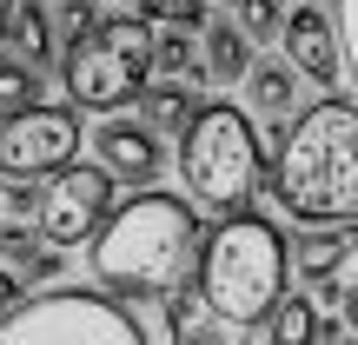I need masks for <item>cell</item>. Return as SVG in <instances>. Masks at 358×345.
Instances as JSON below:
<instances>
[{"label": "cell", "mask_w": 358, "mask_h": 345, "mask_svg": "<svg viewBox=\"0 0 358 345\" xmlns=\"http://www.w3.org/2000/svg\"><path fill=\"white\" fill-rule=\"evenodd\" d=\"M338 312H345V325L358 332V286H345V299H338Z\"/></svg>", "instance_id": "26"}, {"label": "cell", "mask_w": 358, "mask_h": 345, "mask_svg": "<svg viewBox=\"0 0 358 345\" xmlns=\"http://www.w3.org/2000/svg\"><path fill=\"white\" fill-rule=\"evenodd\" d=\"M179 345H226V332H206V325H186V332H179Z\"/></svg>", "instance_id": "25"}, {"label": "cell", "mask_w": 358, "mask_h": 345, "mask_svg": "<svg viewBox=\"0 0 358 345\" xmlns=\"http://www.w3.org/2000/svg\"><path fill=\"white\" fill-rule=\"evenodd\" d=\"M80 153V113L73 106H27L0 127V173L7 179H47Z\"/></svg>", "instance_id": "8"}, {"label": "cell", "mask_w": 358, "mask_h": 345, "mask_svg": "<svg viewBox=\"0 0 358 345\" xmlns=\"http://www.w3.org/2000/svg\"><path fill=\"white\" fill-rule=\"evenodd\" d=\"M159 7H179V0H159Z\"/></svg>", "instance_id": "30"}, {"label": "cell", "mask_w": 358, "mask_h": 345, "mask_svg": "<svg viewBox=\"0 0 358 345\" xmlns=\"http://www.w3.org/2000/svg\"><path fill=\"white\" fill-rule=\"evenodd\" d=\"M13 299H20V286H13V279H7V272H0V312H7V306H13Z\"/></svg>", "instance_id": "27"}, {"label": "cell", "mask_w": 358, "mask_h": 345, "mask_svg": "<svg viewBox=\"0 0 358 345\" xmlns=\"http://www.w3.org/2000/svg\"><path fill=\"white\" fill-rule=\"evenodd\" d=\"M7 7H13V0H0V27H7Z\"/></svg>", "instance_id": "29"}, {"label": "cell", "mask_w": 358, "mask_h": 345, "mask_svg": "<svg viewBox=\"0 0 358 345\" xmlns=\"http://www.w3.org/2000/svg\"><path fill=\"white\" fill-rule=\"evenodd\" d=\"M199 113L186 80H159V87H140V127L146 133H186V120Z\"/></svg>", "instance_id": "14"}, {"label": "cell", "mask_w": 358, "mask_h": 345, "mask_svg": "<svg viewBox=\"0 0 358 345\" xmlns=\"http://www.w3.org/2000/svg\"><path fill=\"white\" fill-rule=\"evenodd\" d=\"M0 47H7V60H20L27 73H40V66L53 60V13L40 7V0H13L7 27H0Z\"/></svg>", "instance_id": "11"}, {"label": "cell", "mask_w": 358, "mask_h": 345, "mask_svg": "<svg viewBox=\"0 0 358 345\" xmlns=\"http://www.w3.org/2000/svg\"><path fill=\"white\" fill-rule=\"evenodd\" d=\"M245 100L272 120H292V100H299V73L285 60H252L245 66Z\"/></svg>", "instance_id": "15"}, {"label": "cell", "mask_w": 358, "mask_h": 345, "mask_svg": "<svg viewBox=\"0 0 358 345\" xmlns=\"http://www.w3.org/2000/svg\"><path fill=\"white\" fill-rule=\"evenodd\" d=\"M206 219L173 192H133L127 206L100 219L93 232V293H106L113 306H159L166 293L192 279Z\"/></svg>", "instance_id": "1"}, {"label": "cell", "mask_w": 358, "mask_h": 345, "mask_svg": "<svg viewBox=\"0 0 358 345\" xmlns=\"http://www.w3.org/2000/svg\"><path fill=\"white\" fill-rule=\"evenodd\" d=\"M146 73H153V20H140V13H106V20H93V34L60 47L66 100L87 113H113V106L140 100Z\"/></svg>", "instance_id": "5"}, {"label": "cell", "mask_w": 358, "mask_h": 345, "mask_svg": "<svg viewBox=\"0 0 358 345\" xmlns=\"http://www.w3.org/2000/svg\"><path fill=\"white\" fill-rule=\"evenodd\" d=\"M27 106H40V73H27L20 60H7L0 53V113H27Z\"/></svg>", "instance_id": "20"}, {"label": "cell", "mask_w": 358, "mask_h": 345, "mask_svg": "<svg viewBox=\"0 0 358 345\" xmlns=\"http://www.w3.org/2000/svg\"><path fill=\"white\" fill-rule=\"evenodd\" d=\"M93 153H100V173L106 179H127V186H153L159 167H166V153H159V133L133 127V120H106L100 133H93Z\"/></svg>", "instance_id": "9"}, {"label": "cell", "mask_w": 358, "mask_h": 345, "mask_svg": "<svg viewBox=\"0 0 358 345\" xmlns=\"http://www.w3.org/2000/svg\"><path fill=\"white\" fill-rule=\"evenodd\" d=\"M93 0H60V27H66V40H80V34H93Z\"/></svg>", "instance_id": "22"}, {"label": "cell", "mask_w": 358, "mask_h": 345, "mask_svg": "<svg viewBox=\"0 0 358 345\" xmlns=\"http://www.w3.org/2000/svg\"><path fill=\"white\" fill-rule=\"evenodd\" d=\"M266 325H272V345H319L325 339V319L312 299H279L266 312Z\"/></svg>", "instance_id": "17"}, {"label": "cell", "mask_w": 358, "mask_h": 345, "mask_svg": "<svg viewBox=\"0 0 358 345\" xmlns=\"http://www.w3.org/2000/svg\"><path fill=\"white\" fill-rule=\"evenodd\" d=\"M106 213H113V179L100 167L66 160L60 173H47V186H40V199H34V232L47 246H80V239L100 232Z\"/></svg>", "instance_id": "7"}, {"label": "cell", "mask_w": 358, "mask_h": 345, "mask_svg": "<svg viewBox=\"0 0 358 345\" xmlns=\"http://www.w3.org/2000/svg\"><path fill=\"white\" fill-rule=\"evenodd\" d=\"M345 253H358V219H345V226H312L292 239V272L299 279H338V266H345Z\"/></svg>", "instance_id": "12"}, {"label": "cell", "mask_w": 358, "mask_h": 345, "mask_svg": "<svg viewBox=\"0 0 358 345\" xmlns=\"http://www.w3.org/2000/svg\"><path fill=\"white\" fill-rule=\"evenodd\" d=\"M199 66H206V80H245L252 40H239L232 20H213V27H206V47H199Z\"/></svg>", "instance_id": "16"}, {"label": "cell", "mask_w": 358, "mask_h": 345, "mask_svg": "<svg viewBox=\"0 0 358 345\" xmlns=\"http://www.w3.org/2000/svg\"><path fill=\"white\" fill-rule=\"evenodd\" d=\"M312 293H319V299H312V306H338V299H345V279H319V286H312Z\"/></svg>", "instance_id": "24"}, {"label": "cell", "mask_w": 358, "mask_h": 345, "mask_svg": "<svg viewBox=\"0 0 358 345\" xmlns=\"http://www.w3.org/2000/svg\"><path fill=\"white\" fill-rule=\"evenodd\" d=\"M319 345H358V339H345L338 325H325V339H319Z\"/></svg>", "instance_id": "28"}, {"label": "cell", "mask_w": 358, "mask_h": 345, "mask_svg": "<svg viewBox=\"0 0 358 345\" xmlns=\"http://www.w3.org/2000/svg\"><path fill=\"white\" fill-rule=\"evenodd\" d=\"M279 40H285V66L312 87H332L338 80V47H332V20L325 7H292L279 20Z\"/></svg>", "instance_id": "10"}, {"label": "cell", "mask_w": 358, "mask_h": 345, "mask_svg": "<svg viewBox=\"0 0 358 345\" xmlns=\"http://www.w3.org/2000/svg\"><path fill=\"white\" fill-rule=\"evenodd\" d=\"M153 66H159V73H179L186 87H206L199 47H192V34H179V27H166V34H153Z\"/></svg>", "instance_id": "18"}, {"label": "cell", "mask_w": 358, "mask_h": 345, "mask_svg": "<svg viewBox=\"0 0 358 345\" xmlns=\"http://www.w3.org/2000/svg\"><path fill=\"white\" fill-rule=\"evenodd\" d=\"M279 20H285L279 0H232V27H239V40H279Z\"/></svg>", "instance_id": "21"}, {"label": "cell", "mask_w": 358, "mask_h": 345, "mask_svg": "<svg viewBox=\"0 0 358 345\" xmlns=\"http://www.w3.org/2000/svg\"><path fill=\"white\" fill-rule=\"evenodd\" d=\"M199 286L192 293L213 306V319L226 325H266V312L285 299V232L259 213H232L219 232L199 239V259H192Z\"/></svg>", "instance_id": "3"}, {"label": "cell", "mask_w": 358, "mask_h": 345, "mask_svg": "<svg viewBox=\"0 0 358 345\" xmlns=\"http://www.w3.org/2000/svg\"><path fill=\"white\" fill-rule=\"evenodd\" d=\"M179 179H186V199L206 213H252V192L266 186L259 127L232 100H199V113L179 133Z\"/></svg>", "instance_id": "4"}, {"label": "cell", "mask_w": 358, "mask_h": 345, "mask_svg": "<svg viewBox=\"0 0 358 345\" xmlns=\"http://www.w3.org/2000/svg\"><path fill=\"white\" fill-rule=\"evenodd\" d=\"M325 20H332L338 73H345V80H352V93H358V0H332V7H325Z\"/></svg>", "instance_id": "19"}, {"label": "cell", "mask_w": 358, "mask_h": 345, "mask_svg": "<svg viewBox=\"0 0 358 345\" xmlns=\"http://www.w3.org/2000/svg\"><path fill=\"white\" fill-rule=\"evenodd\" d=\"M0 272H7V279H34V286H47L53 272H60V253H53V246L40 239L34 226H0Z\"/></svg>", "instance_id": "13"}, {"label": "cell", "mask_w": 358, "mask_h": 345, "mask_svg": "<svg viewBox=\"0 0 358 345\" xmlns=\"http://www.w3.org/2000/svg\"><path fill=\"white\" fill-rule=\"evenodd\" d=\"M266 186L279 199V213H292L306 232L358 219V106L325 93L299 120H285Z\"/></svg>", "instance_id": "2"}, {"label": "cell", "mask_w": 358, "mask_h": 345, "mask_svg": "<svg viewBox=\"0 0 358 345\" xmlns=\"http://www.w3.org/2000/svg\"><path fill=\"white\" fill-rule=\"evenodd\" d=\"M0 345H153V332L93 286H40L0 312Z\"/></svg>", "instance_id": "6"}, {"label": "cell", "mask_w": 358, "mask_h": 345, "mask_svg": "<svg viewBox=\"0 0 358 345\" xmlns=\"http://www.w3.org/2000/svg\"><path fill=\"white\" fill-rule=\"evenodd\" d=\"M34 199H40L34 179H13V186H7V206H13V213H34Z\"/></svg>", "instance_id": "23"}]
</instances>
